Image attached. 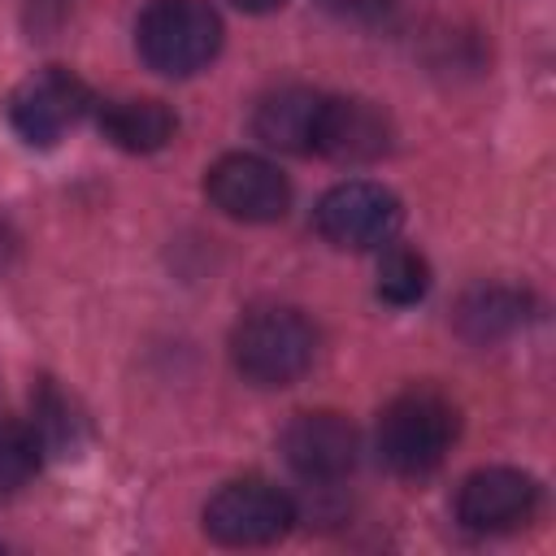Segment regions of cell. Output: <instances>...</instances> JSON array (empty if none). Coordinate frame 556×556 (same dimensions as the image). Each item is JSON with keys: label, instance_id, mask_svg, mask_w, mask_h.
<instances>
[{"label": "cell", "instance_id": "obj_14", "mask_svg": "<svg viewBox=\"0 0 556 556\" xmlns=\"http://www.w3.org/2000/svg\"><path fill=\"white\" fill-rule=\"evenodd\" d=\"M521 295L504 291V287H482L473 291L465 304H460V330L473 334V339H495V334H508L526 313H521Z\"/></svg>", "mask_w": 556, "mask_h": 556}, {"label": "cell", "instance_id": "obj_12", "mask_svg": "<svg viewBox=\"0 0 556 556\" xmlns=\"http://www.w3.org/2000/svg\"><path fill=\"white\" fill-rule=\"evenodd\" d=\"M100 130L122 152H161L174 139L178 122L161 100L126 96V100H104L100 104Z\"/></svg>", "mask_w": 556, "mask_h": 556}, {"label": "cell", "instance_id": "obj_6", "mask_svg": "<svg viewBox=\"0 0 556 556\" xmlns=\"http://www.w3.org/2000/svg\"><path fill=\"white\" fill-rule=\"evenodd\" d=\"M91 104V91L78 74L61 70V65H48L39 74H30L13 100H9V122L13 130L35 143V148H52Z\"/></svg>", "mask_w": 556, "mask_h": 556}, {"label": "cell", "instance_id": "obj_13", "mask_svg": "<svg viewBox=\"0 0 556 556\" xmlns=\"http://www.w3.org/2000/svg\"><path fill=\"white\" fill-rule=\"evenodd\" d=\"M30 434L39 443V452L48 456H74L78 443H83V417L74 413V404L52 387V382H39V391L30 395Z\"/></svg>", "mask_w": 556, "mask_h": 556}, {"label": "cell", "instance_id": "obj_15", "mask_svg": "<svg viewBox=\"0 0 556 556\" xmlns=\"http://www.w3.org/2000/svg\"><path fill=\"white\" fill-rule=\"evenodd\" d=\"M430 287V265L413 248H387L378 261V295L387 304H417Z\"/></svg>", "mask_w": 556, "mask_h": 556}, {"label": "cell", "instance_id": "obj_19", "mask_svg": "<svg viewBox=\"0 0 556 556\" xmlns=\"http://www.w3.org/2000/svg\"><path fill=\"white\" fill-rule=\"evenodd\" d=\"M239 9H248V13H269V9H282L287 0H235Z\"/></svg>", "mask_w": 556, "mask_h": 556}, {"label": "cell", "instance_id": "obj_2", "mask_svg": "<svg viewBox=\"0 0 556 556\" xmlns=\"http://www.w3.org/2000/svg\"><path fill=\"white\" fill-rule=\"evenodd\" d=\"M139 56L169 78L204 70L222 48V17L208 0H152L135 30Z\"/></svg>", "mask_w": 556, "mask_h": 556}, {"label": "cell", "instance_id": "obj_3", "mask_svg": "<svg viewBox=\"0 0 556 556\" xmlns=\"http://www.w3.org/2000/svg\"><path fill=\"white\" fill-rule=\"evenodd\" d=\"M456 408L434 391H404L378 417V452L395 473H430L456 443Z\"/></svg>", "mask_w": 556, "mask_h": 556}, {"label": "cell", "instance_id": "obj_1", "mask_svg": "<svg viewBox=\"0 0 556 556\" xmlns=\"http://www.w3.org/2000/svg\"><path fill=\"white\" fill-rule=\"evenodd\" d=\"M230 356L252 387H291L317 356V330L300 308H252L230 334Z\"/></svg>", "mask_w": 556, "mask_h": 556}, {"label": "cell", "instance_id": "obj_18", "mask_svg": "<svg viewBox=\"0 0 556 556\" xmlns=\"http://www.w3.org/2000/svg\"><path fill=\"white\" fill-rule=\"evenodd\" d=\"M13 252H17V239H13V230L0 222V269L13 261Z\"/></svg>", "mask_w": 556, "mask_h": 556}, {"label": "cell", "instance_id": "obj_10", "mask_svg": "<svg viewBox=\"0 0 556 556\" xmlns=\"http://www.w3.org/2000/svg\"><path fill=\"white\" fill-rule=\"evenodd\" d=\"M391 148V122L378 104L356 100V96H326L321 104V126H317V148L330 161H374Z\"/></svg>", "mask_w": 556, "mask_h": 556}, {"label": "cell", "instance_id": "obj_4", "mask_svg": "<svg viewBox=\"0 0 556 556\" xmlns=\"http://www.w3.org/2000/svg\"><path fill=\"white\" fill-rule=\"evenodd\" d=\"M295 526V504L265 478H239L226 482L208 508H204V530L226 543V547H261L278 543Z\"/></svg>", "mask_w": 556, "mask_h": 556}, {"label": "cell", "instance_id": "obj_9", "mask_svg": "<svg viewBox=\"0 0 556 556\" xmlns=\"http://www.w3.org/2000/svg\"><path fill=\"white\" fill-rule=\"evenodd\" d=\"M282 456L308 482H339L356 465V430L339 413H300L282 430Z\"/></svg>", "mask_w": 556, "mask_h": 556}, {"label": "cell", "instance_id": "obj_11", "mask_svg": "<svg viewBox=\"0 0 556 556\" xmlns=\"http://www.w3.org/2000/svg\"><path fill=\"white\" fill-rule=\"evenodd\" d=\"M321 104L326 96L313 87H278L261 96L252 113V130L261 143L278 152H313L317 148V126H321Z\"/></svg>", "mask_w": 556, "mask_h": 556}, {"label": "cell", "instance_id": "obj_5", "mask_svg": "<svg viewBox=\"0 0 556 556\" xmlns=\"http://www.w3.org/2000/svg\"><path fill=\"white\" fill-rule=\"evenodd\" d=\"M317 230L326 243L365 252L382 248L400 226V200L378 182H339L317 200Z\"/></svg>", "mask_w": 556, "mask_h": 556}, {"label": "cell", "instance_id": "obj_17", "mask_svg": "<svg viewBox=\"0 0 556 556\" xmlns=\"http://www.w3.org/2000/svg\"><path fill=\"white\" fill-rule=\"evenodd\" d=\"M326 13L334 17H352V22H369V17H382L391 9V0H317Z\"/></svg>", "mask_w": 556, "mask_h": 556}, {"label": "cell", "instance_id": "obj_16", "mask_svg": "<svg viewBox=\"0 0 556 556\" xmlns=\"http://www.w3.org/2000/svg\"><path fill=\"white\" fill-rule=\"evenodd\" d=\"M39 443L30 434V426H22L17 417H9L0 408V495H13L17 486H26V478L39 465Z\"/></svg>", "mask_w": 556, "mask_h": 556}, {"label": "cell", "instance_id": "obj_8", "mask_svg": "<svg viewBox=\"0 0 556 556\" xmlns=\"http://www.w3.org/2000/svg\"><path fill=\"white\" fill-rule=\"evenodd\" d=\"M534 508H539V482L508 465L478 469L456 491V521L473 534L517 530L534 517Z\"/></svg>", "mask_w": 556, "mask_h": 556}, {"label": "cell", "instance_id": "obj_7", "mask_svg": "<svg viewBox=\"0 0 556 556\" xmlns=\"http://www.w3.org/2000/svg\"><path fill=\"white\" fill-rule=\"evenodd\" d=\"M208 200L235 222H278L291 204V187L265 156L230 152L204 178Z\"/></svg>", "mask_w": 556, "mask_h": 556}]
</instances>
